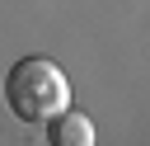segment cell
Instances as JSON below:
<instances>
[{
    "instance_id": "obj_2",
    "label": "cell",
    "mask_w": 150,
    "mask_h": 146,
    "mask_svg": "<svg viewBox=\"0 0 150 146\" xmlns=\"http://www.w3.org/2000/svg\"><path fill=\"white\" fill-rule=\"evenodd\" d=\"M47 146H94V122L80 108H61L47 118Z\"/></svg>"
},
{
    "instance_id": "obj_1",
    "label": "cell",
    "mask_w": 150,
    "mask_h": 146,
    "mask_svg": "<svg viewBox=\"0 0 150 146\" xmlns=\"http://www.w3.org/2000/svg\"><path fill=\"white\" fill-rule=\"evenodd\" d=\"M5 104L14 118L23 122H47L52 113L70 108V85H66V71L47 57H23L9 66L5 75Z\"/></svg>"
}]
</instances>
